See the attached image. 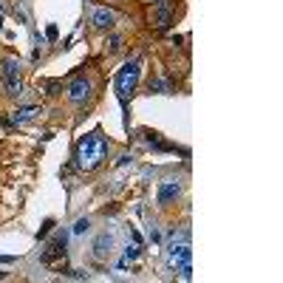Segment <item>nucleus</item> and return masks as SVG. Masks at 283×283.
<instances>
[{
    "mask_svg": "<svg viewBox=\"0 0 283 283\" xmlns=\"http://www.w3.org/2000/svg\"><path fill=\"white\" fill-rule=\"evenodd\" d=\"M133 258H139V247H128L125 250V261H133Z\"/></svg>",
    "mask_w": 283,
    "mask_h": 283,
    "instance_id": "15",
    "label": "nucleus"
},
{
    "mask_svg": "<svg viewBox=\"0 0 283 283\" xmlns=\"http://www.w3.org/2000/svg\"><path fill=\"white\" fill-rule=\"evenodd\" d=\"M66 275H68V278H74V281H88V275H85V272H80V269H68Z\"/></svg>",
    "mask_w": 283,
    "mask_h": 283,
    "instance_id": "14",
    "label": "nucleus"
},
{
    "mask_svg": "<svg viewBox=\"0 0 283 283\" xmlns=\"http://www.w3.org/2000/svg\"><path fill=\"white\" fill-rule=\"evenodd\" d=\"M51 227H54V221H51V218H49V221H46V224L40 227V238H46V235L51 233Z\"/></svg>",
    "mask_w": 283,
    "mask_h": 283,
    "instance_id": "16",
    "label": "nucleus"
},
{
    "mask_svg": "<svg viewBox=\"0 0 283 283\" xmlns=\"http://www.w3.org/2000/svg\"><path fill=\"white\" fill-rule=\"evenodd\" d=\"M139 74H142V63L139 60H131L119 68L117 74V91H119V100L128 102V97L133 94V88L139 85Z\"/></svg>",
    "mask_w": 283,
    "mask_h": 283,
    "instance_id": "2",
    "label": "nucleus"
},
{
    "mask_svg": "<svg viewBox=\"0 0 283 283\" xmlns=\"http://www.w3.org/2000/svg\"><path fill=\"white\" fill-rule=\"evenodd\" d=\"M66 247H68V233H57L49 241L46 252L40 255V261H43V264H54V258H63V255H66Z\"/></svg>",
    "mask_w": 283,
    "mask_h": 283,
    "instance_id": "3",
    "label": "nucleus"
},
{
    "mask_svg": "<svg viewBox=\"0 0 283 283\" xmlns=\"http://www.w3.org/2000/svg\"><path fill=\"white\" fill-rule=\"evenodd\" d=\"M187 264H190V247H187V244H179V247H176V244H173V250H170V266H187Z\"/></svg>",
    "mask_w": 283,
    "mask_h": 283,
    "instance_id": "6",
    "label": "nucleus"
},
{
    "mask_svg": "<svg viewBox=\"0 0 283 283\" xmlns=\"http://www.w3.org/2000/svg\"><path fill=\"white\" fill-rule=\"evenodd\" d=\"M6 91H9V94H12V97H15V94H20V91H23V88H20V80H12V77H6Z\"/></svg>",
    "mask_w": 283,
    "mask_h": 283,
    "instance_id": "11",
    "label": "nucleus"
},
{
    "mask_svg": "<svg viewBox=\"0 0 283 283\" xmlns=\"http://www.w3.org/2000/svg\"><path fill=\"white\" fill-rule=\"evenodd\" d=\"M91 23H94L97 29H111V26L117 23V15H114L111 9H97V12L91 15Z\"/></svg>",
    "mask_w": 283,
    "mask_h": 283,
    "instance_id": "7",
    "label": "nucleus"
},
{
    "mask_svg": "<svg viewBox=\"0 0 283 283\" xmlns=\"http://www.w3.org/2000/svg\"><path fill=\"white\" fill-rule=\"evenodd\" d=\"M179 196H182V187H179V182H173V179L162 182V187H159V204H170V201L179 199Z\"/></svg>",
    "mask_w": 283,
    "mask_h": 283,
    "instance_id": "5",
    "label": "nucleus"
},
{
    "mask_svg": "<svg viewBox=\"0 0 283 283\" xmlns=\"http://www.w3.org/2000/svg\"><path fill=\"white\" fill-rule=\"evenodd\" d=\"M119 46H122V37L114 34V37H111V51H119Z\"/></svg>",
    "mask_w": 283,
    "mask_h": 283,
    "instance_id": "17",
    "label": "nucleus"
},
{
    "mask_svg": "<svg viewBox=\"0 0 283 283\" xmlns=\"http://www.w3.org/2000/svg\"><path fill=\"white\" fill-rule=\"evenodd\" d=\"M34 114H37V108H34V105H29V108H20V111L15 114V119H12V122H26V119H32Z\"/></svg>",
    "mask_w": 283,
    "mask_h": 283,
    "instance_id": "10",
    "label": "nucleus"
},
{
    "mask_svg": "<svg viewBox=\"0 0 283 283\" xmlns=\"http://www.w3.org/2000/svg\"><path fill=\"white\" fill-rule=\"evenodd\" d=\"M111 244H114V238L105 233V235H100L97 238V244H94V252H97V258H105L108 252H111Z\"/></svg>",
    "mask_w": 283,
    "mask_h": 283,
    "instance_id": "8",
    "label": "nucleus"
},
{
    "mask_svg": "<svg viewBox=\"0 0 283 283\" xmlns=\"http://www.w3.org/2000/svg\"><path fill=\"white\" fill-rule=\"evenodd\" d=\"M74 159L83 170H97V167L108 159V139L100 133V131H91L85 133L80 142H77V150H74Z\"/></svg>",
    "mask_w": 283,
    "mask_h": 283,
    "instance_id": "1",
    "label": "nucleus"
},
{
    "mask_svg": "<svg viewBox=\"0 0 283 283\" xmlns=\"http://www.w3.org/2000/svg\"><path fill=\"white\" fill-rule=\"evenodd\" d=\"M3 74L12 77V80H17V77H20V63H15V60H3Z\"/></svg>",
    "mask_w": 283,
    "mask_h": 283,
    "instance_id": "9",
    "label": "nucleus"
},
{
    "mask_svg": "<svg viewBox=\"0 0 283 283\" xmlns=\"http://www.w3.org/2000/svg\"><path fill=\"white\" fill-rule=\"evenodd\" d=\"M46 88H49V94H57V88H60V83H54V80H51V83H46Z\"/></svg>",
    "mask_w": 283,
    "mask_h": 283,
    "instance_id": "18",
    "label": "nucleus"
},
{
    "mask_svg": "<svg viewBox=\"0 0 283 283\" xmlns=\"http://www.w3.org/2000/svg\"><path fill=\"white\" fill-rule=\"evenodd\" d=\"M88 97H91V83L85 77H77L74 83L68 85V100L71 102H85Z\"/></svg>",
    "mask_w": 283,
    "mask_h": 283,
    "instance_id": "4",
    "label": "nucleus"
},
{
    "mask_svg": "<svg viewBox=\"0 0 283 283\" xmlns=\"http://www.w3.org/2000/svg\"><path fill=\"white\" fill-rule=\"evenodd\" d=\"M88 230H91V221H88V218H80V221L74 224V233H77V235L88 233Z\"/></svg>",
    "mask_w": 283,
    "mask_h": 283,
    "instance_id": "13",
    "label": "nucleus"
},
{
    "mask_svg": "<svg viewBox=\"0 0 283 283\" xmlns=\"http://www.w3.org/2000/svg\"><path fill=\"white\" fill-rule=\"evenodd\" d=\"M150 91H159V94H170V85L162 80H150Z\"/></svg>",
    "mask_w": 283,
    "mask_h": 283,
    "instance_id": "12",
    "label": "nucleus"
}]
</instances>
